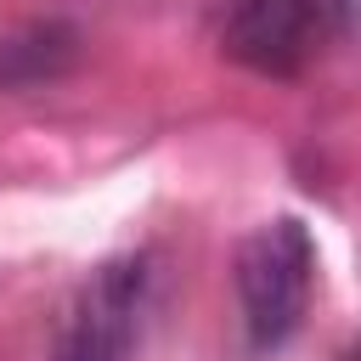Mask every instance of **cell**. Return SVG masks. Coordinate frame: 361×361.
Returning <instances> with one entry per match:
<instances>
[{
  "label": "cell",
  "instance_id": "2",
  "mask_svg": "<svg viewBox=\"0 0 361 361\" xmlns=\"http://www.w3.org/2000/svg\"><path fill=\"white\" fill-rule=\"evenodd\" d=\"M147 299H152V259L147 254L102 259L62 305L45 361H130L141 344Z\"/></svg>",
  "mask_w": 361,
  "mask_h": 361
},
{
  "label": "cell",
  "instance_id": "4",
  "mask_svg": "<svg viewBox=\"0 0 361 361\" xmlns=\"http://www.w3.org/2000/svg\"><path fill=\"white\" fill-rule=\"evenodd\" d=\"M344 361H361V350H355V355H344Z\"/></svg>",
  "mask_w": 361,
  "mask_h": 361
},
{
  "label": "cell",
  "instance_id": "1",
  "mask_svg": "<svg viewBox=\"0 0 361 361\" xmlns=\"http://www.w3.org/2000/svg\"><path fill=\"white\" fill-rule=\"evenodd\" d=\"M231 282H237L248 344L282 350L299 333V322L310 310V282H316V243H310L305 220L276 214V220L254 226L231 254Z\"/></svg>",
  "mask_w": 361,
  "mask_h": 361
},
{
  "label": "cell",
  "instance_id": "3",
  "mask_svg": "<svg viewBox=\"0 0 361 361\" xmlns=\"http://www.w3.org/2000/svg\"><path fill=\"white\" fill-rule=\"evenodd\" d=\"M220 45L248 73L293 79L322 45V6L316 0H231Z\"/></svg>",
  "mask_w": 361,
  "mask_h": 361
}]
</instances>
